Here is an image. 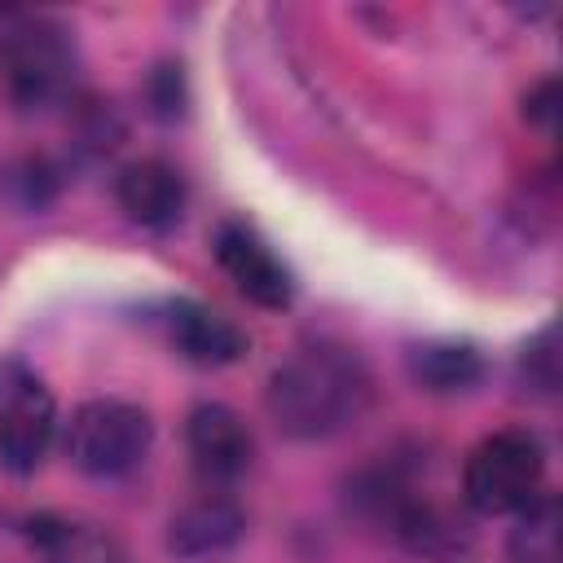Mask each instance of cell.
<instances>
[{
	"instance_id": "9c48e42d",
	"label": "cell",
	"mask_w": 563,
	"mask_h": 563,
	"mask_svg": "<svg viewBox=\"0 0 563 563\" xmlns=\"http://www.w3.org/2000/svg\"><path fill=\"white\" fill-rule=\"evenodd\" d=\"M163 330L176 352L194 365H233L246 352V334L216 308L198 299H172L163 308Z\"/></svg>"
},
{
	"instance_id": "5bb4252c",
	"label": "cell",
	"mask_w": 563,
	"mask_h": 563,
	"mask_svg": "<svg viewBox=\"0 0 563 563\" xmlns=\"http://www.w3.org/2000/svg\"><path fill=\"white\" fill-rule=\"evenodd\" d=\"M519 374L532 391H554L559 387V352H554V325H545L519 356Z\"/></svg>"
},
{
	"instance_id": "2e32d148",
	"label": "cell",
	"mask_w": 563,
	"mask_h": 563,
	"mask_svg": "<svg viewBox=\"0 0 563 563\" xmlns=\"http://www.w3.org/2000/svg\"><path fill=\"white\" fill-rule=\"evenodd\" d=\"M554 101H559V84L545 79V84H537V92L528 97V114H532L541 128H554Z\"/></svg>"
},
{
	"instance_id": "8992f818",
	"label": "cell",
	"mask_w": 563,
	"mask_h": 563,
	"mask_svg": "<svg viewBox=\"0 0 563 563\" xmlns=\"http://www.w3.org/2000/svg\"><path fill=\"white\" fill-rule=\"evenodd\" d=\"M211 255L224 277L260 308H286L295 299V277L286 260L264 242V233L246 220H220L211 233Z\"/></svg>"
},
{
	"instance_id": "8fae6325",
	"label": "cell",
	"mask_w": 563,
	"mask_h": 563,
	"mask_svg": "<svg viewBox=\"0 0 563 563\" xmlns=\"http://www.w3.org/2000/svg\"><path fill=\"white\" fill-rule=\"evenodd\" d=\"M31 541L44 563H128V550L119 545V537L84 519L40 515L31 519Z\"/></svg>"
},
{
	"instance_id": "9a60e30c",
	"label": "cell",
	"mask_w": 563,
	"mask_h": 563,
	"mask_svg": "<svg viewBox=\"0 0 563 563\" xmlns=\"http://www.w3.org/2000/svg\"><path fill=\"white\" fill-rule=\"evenodd\" d=\"M150 101L163 119L180 114V66H158L150 79Z\"/></svg>"
},
{
	"instance_id": "4fadbf2b",
	"label": "cell",
	"mask_w": 563,
	"mask_h": 563,
	"mask_svg": "<svg viewBox=\"0 0 563 563\" xmlns=\"http://www.w3.org/2000/svg\"><path fill=\"white\" fill-rule=\"evenodd\" d=\"M515 528L506 541L510 563H559V501L537 493L523 510H515Z\"/></svg>"
},
{
	"instance_id": "52a82bcc",
	"label": "cell",
	"mask_w": 563,
	"mask_h": 563,
	"mask_svg": "<svg viewBox=\"0 0 563 563\" xmlns=\"http://www.w3.org/2000/svg\"><path fill=\"white\" fill-rule=\"evenodd\" d=\"M185 449H189V462L194 471L220 488V484H233L251 471V457H255V440H251V427L238 409L220 405V400H202L189 409L185 418Z\"/></svg>"
},
{
	"instance_id": "277c9868",
	"label": "cell",
	"mask_w": 563,
	"mask_h": 563,
	"mask_svg": "<svg viewBox=\"0 0 563 563\" xmlns=\"http://www.w3.org/2000/svg\"><path fill=\"white\" fill-rule=\"evenodd\" d=\"M154 422L132 400H84L66 422V457L92 479H119L145 462Z\"/></svg>"
},
{
	"instance_id": "7a4b0ae2",
	"label": "cell",
	"mask_w": 563,
	"mask_h": 563,
	"mask_svg": "<svg viewBox=\"0 0 563 563\" xmlns=\"http://www.w3.org/2000/svg\"><path fill=\"white\" fill-rule=\"evenodd\" d=\"M0 84L22 114L66 106L79 84V48L66 22L48 13H18L0 31Z\"/></svg>"
},
{
	"instance_id": "30bf717a",
	"label": "cell",
	"mask_w": 563,
	"mask_h": 563,
	"mask_svg": "<svg viewBox=\"0 0 563 563\" xmlns=\"http://www.w3.org/2000/svg\"><path fill=\"white\" fill-rule=\"evenodd\" d=\"M246 532V515L233 497L224 493H202L189 506H180L167 523V550L180 559H202V554H220L229 545H238V537Z\"/></svg>"
},
{
	"instance_id": "7c38bea8",
	"label": "cell",
	"mask_w": 563,
	"mask_h": 563,
	"mask_svg": "<svg viewBox=\"0 0 563 563\" xmlns=\"http://www.w3.org/2000/svg\"><path fill=\"white\" fill-rule=\"evenodd\" d=\"M409 369L427 391H466L479 383L484 361L471 343H422L413 347Z\"/></svg>"
},
{
	"instance_id": "ba28073f",
	"label": "cell",
	"mask_w": 563,
	"mask_h": 563,
	"mask_svg": "<svg viewBox=\"0 0 563 563\" xmlns=\"http://www.w3.org/2000/svg\"><path fill=\"white\" fill-rule=\"evenodd\" d=\"M114 198L123 216L150 233H167L185 216V180L163 158H132L114 176Z\"/></svg>"
},
{
	"instance_id": "6da1fadb",
	"label": "cell",
	"mask_w": 563,
	"mask_h": 563,
	"mask_svg": "<svg viewBox=\"0 0 563 563\" xmlns=\"http://www.w3.org/2000/svg\"><path fill=\"white\" fill-rule=\"evenodd\" d=\"M369 369L352 347L303 343L268 378V413L290 440H330L365 418Z\"/></svg>"
},
{
	"instance_id": "3957f363",
	"label": "cell",
	"mask_w": 563,
	"mask_h": 563,
	"mask_svg": "<svg viewBox=\"0 0 563 563\" xmlns=\"http://www.w3.org/2000/svg\"><path fill=\"white\" fill-rule=\"evenodd\" d=\"M545 449L532 431L506 427L484 435L462 466V497L479 515H515L541 493Z\"/></svg>"
},
{
	"instance_id": "5b68a950",
	"label": "cell",
	"mask_w": 563,
	"mask_h": 563,
	"mask_svg": "<svg viewBox=\"0 0 563 563\" xmlns=\"http://www.w3.org/2000/svg\"><path fill=\"white\" fill-rule=\"evenodd\" d=\"M53 435V391L22 361H0V466L13 475H31L44 462Z\"/></svg>"
}]
</instances>
